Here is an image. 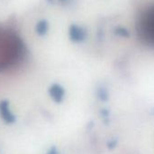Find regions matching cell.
<instances>
[{
	"mask_svg": "<svg viewBox=\"0 0 154 154\" xmlns=\"http://www.w3.org/2000/svg\"><path fill=\"white\" fill-rule=\"evenodd\" d=\"M22 43L14 34L0 32V67L3 63H9L20 54Z\"/></svg>",
	"mask_w": 154,
	"mask_h": 154,
	"instance_id": "1",
	"label": "cell"
},
{
	"mask_svg": "<svg viewBox=\"0 0 154 154\" xmlns=\"http://www.w3.org/2000/svg\"><path fill=\"white\" fill-rule=\"evenodd\" d=\"M69 37L73 42H82L86 37V30L77 25H72L69 27Z\"/></svg>",
	"mask_w": 154,
	"mask_h": 154,
	"instance_id": "2",
	"label": "cell"
},
{
	"mask_svg": "<svg viewBox=\"0 0 154 154\" xmlns=\"http://www.w3.org/2000/svg\"><path fill=\"white\" fill-rule=\"evenodd\" d=\"M50 94H51V97L57 103H60L63 98V94H64V91L63 89L60 86V85H53L51 88H50Z\"/></svg>",
	"mask_w": 154,
	"mask_h": 154,
	"instance_id": "3",
	"label": "cell"
},
{
	"mask_svg": "<svg viewBox=\"0 0 154 154\" xmlns=\"http://www.w3.org/2000/svg\"><path fill=\"white\" fill-rule=\"evenodd\" d=\"M0 113L3 116V118L8 122H14L15 118L12 114V112L9 111L8 104V103H0Z\"/></svg>",
	"mask_w": 154,
	"mask_h": 154,
	"instance_id": "4",
	"label": "cell"
},
{
	"mask_svg": "<svg viewBox=\"0 0 154 154\" xmlns=\"http://www.w3.org/2000/svg\"><path fill=\"white\" fill-rule=\"evenodd\" d=\"M49 29V24L45 19H42L35 25V32L39 35H44L47 33Z\"/></svg>",
	"mask_w": 154,
	"mask_h": 154,
	"instance_id": "5",
	"label": "cell"
},
{
	"mask_svg": "<svg viewBox=\"0 0 154 154\" xmlns=\"http://www.w3.org/2000/svg\"><path fill=\"white\" fill-rule=\"evenodd\" d=\"M115 33L119 35H122V36H129V31L124 28V27H122V26H119L115 29Z\"/></svg>",
	"mask_w": 154,
	"mask_h": 154,
	"instance_id": "6",
	"label": "cell"
},
{
	"mask_svg": "<svg viewBox=\"0 0 154 154\" xmlns=\"http://www.w3.org/2000/svg\"><path fill=\"white\" fill-rule=\"evenodd\" d=\"M49 154H57V152L55 151V149H52V150L49 152Z\"/></svg>",
	"mask_w": 154,
	"mask_h": 154,
	"instance_id": "7",
	"label": "cell"
}]
</instances>
